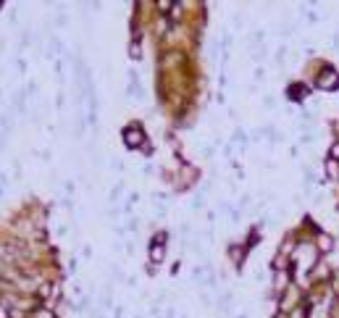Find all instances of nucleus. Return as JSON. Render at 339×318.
<instances>
[{
    "mask_svg": "<svg viewBox=\"0 0 339 318\" xmlns=\"http://www.w3.org/2000/svg\"><path fill=\"white\" fill-rule=\"evenodd\" d=\"M316 84H318V89H323V92H334V89L339 87V74H337V71H331V69H326V71L318 74Z\"/></svg>",
    "mask_w": 339,
    "mask_h": 318,
    "instance_id": "f257e3e1",
    "label": "nucleus"
},
{
    "mask_svg": "<svg viewBox=\"0 0 339 318\" xmlns=\"http://www.w3.org/2000/svg\"><path fill=\"white\" fill-rule=\"evenodd\" d=\"M331 247H334V242H331L329 234H321V237H318V250H321V252H329Z\"/></svg>",
    "mask_w": 339,
    "mask_h": 318,
    "instance_id": "f03ea898",
    "label": "nucleus"
},
{
    "mask_svg": "<svg viewBox=\"0 0 339 318\" xmlns=\"http://www.w3.org/2000/svg\"><path fill=\"white\" fill-rule=\"evenodd\" d=\"M326 174H329V179H339V163L337 160H326Z\"/></svg>",
    "mask_w": 339,
    "mask_h": 318,
    "instance_id": "7ed1b4c3",
    "label": "nucleus"
},
{
    "mask_svg": "<svg viewBox=\"0 0 339 318\" xmlns=\"http://www.w3.org/2000/svg\"><path fill=\"white\" fill-rule=\"evenodd\" d=\"M329 155H331V160H339V142H334V145H331Z\"/></svg>",
    "mask_w": 339,
    "mask_h": 318,
    "instance_id": "20e7f679",
    "label": "nucleus"
},
{
    "mask_svg": "<svg viewBox=\"0 0 339 318\" xmlns=\"http://www.w3.org/2000/svg\"><path fill=\"white\" fill-rule=\"evenodd\" d=\"M334 279H337V287H339V271H337V274H334Z\"/></svg>",
    "mask_w": 339,
    "mask_h": 318,
    "instance_id": "39448f33",
    "label": "nucleus"
}]
</instances>
